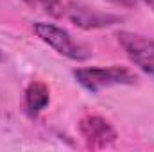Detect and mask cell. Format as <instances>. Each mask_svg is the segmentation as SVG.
<instances>
[{
	"label": "cell",
	"mask_w": 154,
	"mask_h": 152,
	"mask_svg": "<svg viewBox=\"0 0 154 152\" xmlns=\"http://www.w3.org/2000/svg\"><path fill=\"white\" fill-rule=\"evenodd\" d=\"M75 81L88 91H100L109 86H129L134 84L136 75L124 66H91L74 70Z\"/></svg>",
	"instance_id": "1"
},
{
	"label": "cell",
	"mask_w": 154,
	"mask_h": 152,
	"mask_svg": "<svg viewBox=\"0 0 154 152\" xmlns=\"http://www.w3.org/2000/svg\"><path fill=\"white\" fill-rule=\"evenodd\" d=\"M32 31L43 43H47L57 54H61L72 61H84L91 56L88 47L79 43L77 39L70 36V32H66L65 29H61L54 23L36 22V23H32Z\"/></svg>",
	"instance_id": "2"
},
{
	"label": "cell",
	"mask_w": 154,
	"mask_h": 152,
	"mask_svg": "<svg viewBox=\"0 0 154 152\" xmlns=\"http://www.w3.org/2000/svg\"><path fill=\"white\" fill-rule=\"evenodd\" d=\"M120 47L124 48L125 56L149 77L154 79V41L143 34L120 31L116 34Z\"/></svg>",
	"instance_id": "3"
},
{
	"label": "cell",
	"mask_w": 154,
	"mask_h": 152,
	"mask_svg": "<svg viewBox=\"0 0 154 152\" xmlns=\"http://www.w3.org/2000/svg\"><path fill=\"white\" fill-rule=\"evenodd\" d=\"M63 14L81 29H102V27H109L118 23L122 18L118 14H111V13H100L95 7H88L84 4H75L70 2L65 5Z\"/></svg>",
	"instance_id": "4"
},
{
	"label": "cell",
	"mask_w": 154,
	"mask_h": 152,
	"mask_svg": "<svg viewBox=\"0 0 154 152\" xmlns=\"http://www.w3.org/2000/svg\"><path fill=\"white\" fill-rule=\"evenodd\" d=\"M79 132L91 149L109 147L116 140L115 127L99 114H86L79 120Z\"/></svg>",
	"instance_id": "5"
},
{
	"label": "cell",
	"mask_w": 154,
	"mask_h": 152,
	"mask_svg": "<svg viewBox=\"0 0 154 152\" xmlns=\"http://www.w3.org/2000/svg\"><path fill=\"white\" fill-rule=\"evenodd\" d=\"M50 102L48 86L41 81H32L23 93V108L29 116H38Z\"/></svg>",
	"instance_id": "6"
},
{
	"label": "cell",
	"mask_w": 154,
	"mask_h": 152,
	"mask_svg": "<svg viewBox=\"0 0 154 152\" xmlns=\"http://www.w3.org/2000/svg\"><path fill=\"white\" fill-rule=\"evenodd\" d=\"M23 2L34 9H39L47 14H52V16H61L63 9H65L63 0H23Z\"/></svg>",
	"instance_id": "7"
},
{
	"label": "cell",
	"mask_w": 154,
	"mask_h": 152,
	"mask_svg": "<svg viewBox=\"0 0 154 152\" xmlns=\"http://www.w3.org/2000/svg\"><path fill=\"white\" fill-rule=\"evenodd\" d=\"M108 2H111V4H115L118 7H138V5H142V4H149L151 7L154 9V0H108Z\"/></svg>",
	"instance_id": "8"
}]
</instances>
